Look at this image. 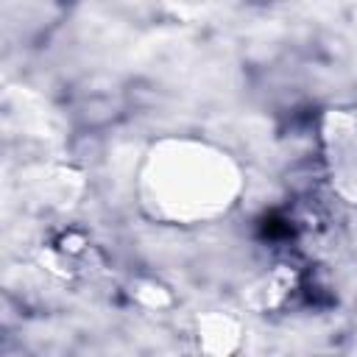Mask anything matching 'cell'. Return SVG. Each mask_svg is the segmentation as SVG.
<instances>
[{
  "label": "cell",
  "mask_w": 357,
  "mask_h": 357,
  "mask_svg": "<svg viewBox=\"0 0 357 357\" xmlns=\"http://www.w3.org/2000/svg\"><path fill=\"white\" fill-rule=\"evenodd\" d=\"M265 234L268 237H282V234H287V226H282V220L271 218V220H265Z\"/></svg>",
  "instance_id": "6da1fadb"
}]
</instances>
